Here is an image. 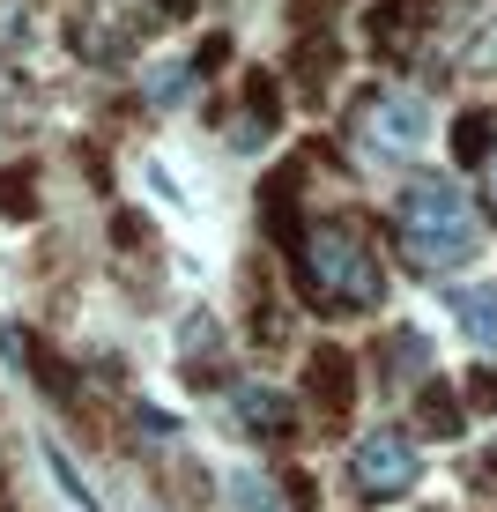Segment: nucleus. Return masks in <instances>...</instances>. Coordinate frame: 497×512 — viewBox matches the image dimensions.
<instances>
[{"mask_svg":"<svg viewBox=\"0 0 497 512\" xmlns=\"http://www.w3.org/2000/svg\"><path fill=\"white\" fill-rule=\"evenodd\" d=\"M290 268H297V290H305L319 312H379V297H386V268H379L371 238L349 216L305 223V231L290 238Z\"/></svg>","mask_w":497,"mask_h":512,"instance_id":"1","label":"nucleus"},{"mask_svg":"<svg viewBox=\"0 0 497 512\" xmlns=\"http://www.w3.org/2000/svg\"><path fill=\"white\" fill-rule=\"evenodd\" d=\"M394 238L408 253V268L423 275H453L483 253V216L453 179H408L394 201Z\"/></svg>","mask_w":497,"mask_h":512,"instance_id":"2","label":"nucleus"},{"mask_svg":"<svg viewBox=\"0 0 497 512\" xmlns=\"http://www.w3.org/2000/svg\"><path fill=\"white\" fill-rule=\"evenodd\" d=\"M349 134H357L371 156H386V164H408V156H423V141H431V104H423V90H394V82H379V90L357 97Z\"/></svg>","mask_w":497,"mask_h":512,"instance_id":"3","label":"nucleus"},{"mask_svg":"<svg viewBox=\"0 0 497 512\" xmlns=\"http://www.w3.org/2000/svg\"><path fill=\"white\" fill-rule=\"evenodd\" d=\"M416 475H423V453H416V438L401 431V423H386V431H364L357 438V453H349V490H357L364 505H394L416 490Z\"/></svg>","mask_w":497,"mask_h":512,"instance_id":"4","label":"nucleus"},{"mask_svg":"<svg viewBox=\"0 0 497 512\" xmlns=\"http://www.w3.org/2000/svg\"><path fill=\"white\" fill-rule=\"evenodd\" d=\"M305 394H312L319 416H349V401H357V357H342V349H312Z\"/></svg>","mask_w":497,"mask_h":512,"instance_id":"5","label":"nucleus"},{"mask_svg":"<svg viewBox=\"0 0 497 512\" xmlns=\"http://www.w3.org/2000/svg\"><path fill=\"white\" fill-rule=\"evenodd\" d=\"M238 416H245V431H253V438H290L297 431V409L275 394V386H260V379L238 386Z\"/></svg>","mask_w":497,"mask_h":512,"instance_id":"6","label":"nucleus"},{"mask_svg":"<svg viewBox=\"0 0 497 512\" xmlns=\"http://www.w3.org/2000/svg\"><path fill=\"white\" fill-rule=\"evenodd\" d=\"M453 320L475 349H497V282H460L453 290Z\"/></svg>","mask_w":497,"mask_h":512,"instance_id":"7","label":"nucleus"},{"mask_svg":"<svg viewBox=\"0 0 497 512\" xmlns=\"http://www.w3.org/2000/svg\"><path fill=\"white\" fill-rule=\"evenodd\" d=\"M453 156H460V164H490V156H497V127H490V112H460V127H453Z\"/></svg>","mask_w":497,"mask_h":512,"instance_id":"8","label":"nucleus"},{"mask_svg":"<svg viewBox=\"0 0 497 512\" xmlns=\"http://www.w3.org/2000/svg\"><path fill=\"white\" fill-rule=\"evenodd\" d=\"M416 423H423L431 438H460V401L446 394V379H431V386H423V401H416Z\"/></svg>","mask_w":497,"mask_h":512,"instance_id":"9","label":"nucleus"},{"mask_svg":"<svg viewBox=\"0 0 497 512\" xmlns=\"http://www.w3.org/2000/svg\"><path fill=\"white\" fill-rule=\"evenodd\" d=\"M468 394H475V401H483V409H497V379H490V372H483V379H475V386H468Z\"/></svg>","mask_w":497,"mask_h":512,"instance_id":"10","label":"nucleus"},{"mask_svg":"<svg viewBox=\"0 0 497 512\" xmlns=\"http://www.w3.org/2000/svg\"><path fill=\"white\" fill-rule=\"evenodd\" d=\"M490 171H497V156H490Z\"/></svg>","mask_w":497,"mask_h":512,"instance_id":"11","label":"nucleus"}]
</instances>
